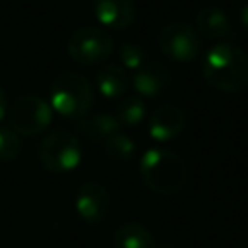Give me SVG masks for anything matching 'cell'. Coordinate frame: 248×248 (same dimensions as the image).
I'll use <instances>...</instances> for the list:
<instances>
[{"label": "cell", "mask_w": 248, "mask_h": 248, "mask_svg": "<svg viewBox=\"0 0 248 248\" xmlns=\"http://www.w3.org/2000/svg\"><path fill=\"white\" fill-rule=\"evenodd\" d=\"M202 76L219 93H238L248 87V54L232 43H219L207 50Z\"/></svg>", "instance_id": "1"}, {"label": "cell", "mask_w": 248, "mask_h": 248, "mask_svg": "<svg viewBox=\"0 0 248 248\" xmlns=\"http://www.w3.org/2000/svg\"><path fill=\"white\" fill-rule=\"evenodd\" d=\"M140 174L145 186L161 196L178 194L188 182V167L184 159L165 147H151L141 155Z\"/></svg>", "instance_id": "2"}, {"label": "cell", "mask_w": 248, "mask_h": 248, "mask_svg": "<svg viewBox=\"0 0 248 248\" xmlns=\"http://www.w3.org/2000/svg\"><path fill=\"white\" fill-rule=\"evenodd\" d=\"M95 91L89 79L78 72H64L50 85V108L64 118L81 120L93 108Z\"/></svg>", "instance_id": "3"}, {"label": "cell", "mask_w": 248, "mask_h": 248, "mask_svg": "<svg viewBox=\"0 0 248 248\" xmlns=\"http://www.w3.org/2000/svg\"><path fill=\"white\" fill-rule=\"evenodd\" d=\"M37 157L48 172H70L81 163V143L72 132L54 130L41 140Z\"/></svg>", "instance_id": "4"}, {"label": "cell", "mask_w": 248, "mask_h": 248, "mask_svg": "<svg viewBox=\"0 0 248 248\" xmlns=\"http://www.w3.org/2000/svg\"><path fill=\"white\" fill-rule=\"evenodd\" d=\"M114 52V39L103 27H79L68 37V54L74 62L95 66L107 62Z\"/></svg>", "instance_id": "5"}, {"label": "cell", "mask_w": 248, "mask_h": 248, "mask_svg": "<svg viewBox=\"0 0 248 248\" xmlns=\"http://www.w3.org/2000/svg\"><path fill=\"white\" fill-rule=\"evenodd\" d=\"M8 128L17 136H37L45 132L52 120L50 105L39 95H19L8 108Z\"/></svg>", "instance_id": "6"}, {"label": "cell", "mask_w": 248, "mask_h": 248, "mask_svg": "<svg viewBox=\"0 0 248 248\" xmlns=\"http://www.w3.org/2000/svg\"><path fill=\"white\" fill-rule=\"evenodd\" d=\"M159 50L172 62H192L202 52L200 33L184 21H169L161 27L157 37Z\"/></svg>", "instance_id": "7"}, {"label": "cell", "mask_w": 248, "mask_h": 248, "mask_svg": "<svg viewBox=\"0 0 248 248\" xmlns=\"http://www.w3.org/2000/svg\"><path fill=\"white\" fill-rule=\"evenodd\" d=\"M76 211L87 225H99L107 219L110 209V196L97 180L83 182L76 192Z\"/></svg>", "instance_id": "8"}, {"label": "cell", "mask_w": 248, "mask_h": 248, "mask_svg": "<svg viewBox=\"0 0 248 248\" xmlns=\"http://www.w3.org/2000/svg\"><path fill=\"white\" fill-rule=\"evenodd\" d=\"M186 116L174 105L157 107L147 118V132L155 141H170L184 132Z\"/></svg>", "instance_id": "9"}, {"label": "cell", "mask_w": 248, "mask_h": 248, "mask_svg": "<svg viewBox=\"0 0 248 248\" xmlns=\"http://www.w3.org/2000/svg\"><path fill=\"white\" fill-rule=\"evenodd\" d=\"M93 12L105 31H124L136 17L134 0H93Z\"/></svg>", "instance_id": "10"}, {"label": "cell", "mask_w": 248, "mask_h": 248, "mask_svg": "<svg viewBox=\"0 0 248 248\" xmlns=\"http://www.w3.org/2000/svg\"><path fill=\"white\" fill-rule=\"evenodd\" d=\"M170 83V74L165 66L157 62H145L140 70H136L132 78V87L136 89L138 97H157L161 95Z\"/></svg>", "instance_id": "11"}, {"label": "cell", "mask_w": 248, "mask_h": 248, "mask_svg": "<svg viewBox=\"0 0 248 248\" xmlns=\"http://www.w3.org/2000/svg\"><path fill=\"white\" fill-rule=\"evenodd\" d=\"M95 83L99 93L107 99H120L130 87L128 74L120 64H103L95 76Z\"/></svg>", "instance_id": "12"}, {"label": "cell", "mask_w": 248, "mask_h": 248, "mask_svg": "<svg viewBox=\"0 0 248 248\" xmlns=\"http://www.w3.org/2000/svg\"><path fill=\"white\" fill-rule=\"evenodd\" d=\"M112 248H159V244L147 227L138 221H128L114 231Z\"/></svg>", "instance_id": "13"}, {"label": "cell", "mask_w": 248, "mask_h": 248, "mask_svg": "<svg viewBox=\"0 0 248 248\" xmlns=\"http://www.w3.org/2000/svg\"><path fill=\"white\" fill-rule=\"evenodd\" d=\"M232 25L229 16L213 6H205L196 14V31H200L207 39H223L231 33Z\"/></svg>", "instance_id": "14"}, {"label": "cell", "mask_w": 248, "mask_h": 248, "mask_svg": "<svg viewBox=\"0 0 248 248\" xmlns=\"http://www.w3.org/2000/svg\"><path fill=\"white\" fill-rule=\"evenodd\" d=\"M118 130H120V124H118L116 116L107 114V112L85 116L78 122V132L83 134L85 138H89L91 141H105Z\"/></svg>", "instance_id": "15"}, {"label": "cell", "mask_w": 248, "mask_h": 248, "mask_svg": "<svg viewBox=\"0 0 248 248\" xmlns=\"http://www.w3.org/2000/svg\"><path fill=\"white\" fill-rule=\"evenodd\" d=\"M116 120L120 126H138L145 118V103L138 95H128L124 97L114 112Z\"/></svg>", "instance_id": "16"}, {"label": "cell", "mask_w": 248, "mask_h": 248, "mask_svg": "<svg viewBox=\"0 0 248 248\" xmlns=\"http://www.w3.org/2000/svg\"><path fill=\"white\" fill-rule=\"evenodd\" d=\"M103 149H105L108 159L118 161V163H126V161L132 159V155L136 151V143H134V140L128 134L116 132L108 140L103 141Z\"/></svg>", "instance_id": "17"}, {"label": "cell", "mask_w": 248, "mask_h": 248, "mask_svg": "<svg viewBox=\"0 0 248 248\" xmlns=\"http://www.w3.org/2000/svg\"><path fill=\"white\" fill-rule=\"evenodd\" d=\"M118 58L122 62V68L140 70L147 62V50L138 43H122L118 46Z\"/></svg>", "instance_id": "18"}, {"label": "cell", "mask_w": 248, "mask_h": 248, "mask_svg": "<svg viewBox=\"0 0 248 248\" xmlns=\"http://www.w3.org/2000/svg\"><path fill=\"white\" fill-rule=\"evenodd\" d=\"M21 153V136L12 128H0V161H14Z\"/></svg>", "instance_id": "19"}, {"label": "cell", "mask_w": 248, "mask_h": 248, "mask_svg": "<svg viewBox=\"0 0 248 248\" xmlns=\"http://www.w3.org/2000/svg\"><path fill=\"white\" fill-rule=\"evenodd\" d=\"M6 112H8V99H6V91L0 87V122L4 120Z\"/></svg>", "instance_id": "20"}, {"label": "cell", "mask_w": 248, "mask_h": 248, "mask_svg": "<svg viewBox=\"0 0 248 248\" xmlns=\"http://www.w3.org/2000/svg\"><path fill=\"white\" fill-rule=\"evenodd\" d=\"M238 21H240V25L248 31V4H244V6L238 10Z\"/></svg>", "instance_id": "21"}]
</instances>
